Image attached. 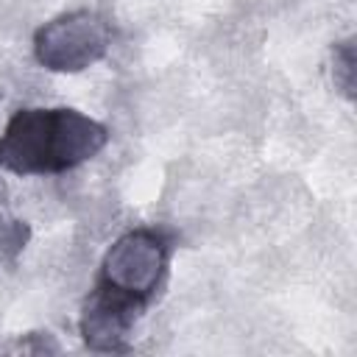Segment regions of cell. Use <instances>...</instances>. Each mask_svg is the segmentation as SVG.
<instances>
[{
  "label": "cell",
  "mask_w": 357,
  "mask_h": 357,
  "mask_svg": "<svg viewBox=\"0 0 357 357\" xmlns=\"http://www.w3.org/2000/svg\"><path fill=\"white\" fill-rule=\"evenodd\" d=\"M109 128L67 106H28L11 114L0 134V167L14 176L73 170L98 156Z\"/></svg>",
  "instance_id": "obj_1"
},
{
  "label": "cell",
  "mask_w": 357,
  "mask_h": 357,
  "mask_svg": "<svg viewBox=\"0 0 357 357\" xmlns=\"http://www.w3.org/2000/svg\"><path fill=\"white\" fill-rule=\"evenodd\" d=\"M112 47V25L103 14L78 8L53 17L33 33V56L45 70L81 73Z\"/></svg>",
  "instance_id": "obj_2"
},
{
  "label": "cell",
  "mask_w": 357,
  "mask_h": 357,
  "mask_svg": "<svg viewBox=\"0 0 357 357\" xmlns=\"http://www.w3.org/2000/svg\"><path fill=\"white\" fill-rule=\"evenodd\" d=\"M170 245L156 229H131L120 234L100 259V282L137 301H148L167 271Z\"/></svg>",
  "instance_id": "obj_3"
},
{
  "label": "cell",
  "mask_w": 357,
  "mask_h": 357,
  "mask_svg": "<svg viewBox=\"0 0 357 357\" xmlns=\"http://www.w3.org/2000/svg\"><path fill=\"white\" fill-rule=\"evenodd\" d=\"M139 310H142V301L120 290H112L109 284L100 282L81 307L78 329H81L84 343L92 351H126L128 332Z\"/></svg>",
  "instance_id": "obj_4"
},
{
  "label": "cell",
  "mask_w": 357,
  "mask_h": 357,
  "mask_svg": "<svg viewBox=\"0 0 357 357\" xmlns=\"http://www.w3.org/2000/svg\"><path fill=\"white\" fill-rule=\"evenodd\" d=\"M332 75H335V86L346 95V98H354V45L351 42H340L335 47V56H332Z\"/></svg>",
  "instance_id": "obj_5"
},
{
  "label": "cell",
  "mask_w": 357,
  "mask_h": 357,
  "mask_svg": "<svg viewBox=\"0 0 357 357\" xmlns=\"http://www.w3.org/2000/svg\"><path fill=\"white\" fill-rule=\"evenodd\" d=\"M0 98H3V89H0Z\"/></svg>",
  "instance_id": "obj_6"
}]
</instances>
